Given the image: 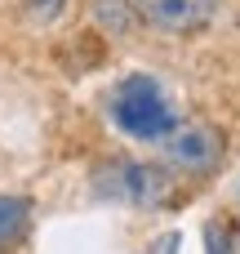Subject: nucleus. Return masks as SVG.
I'll return each mask as SVG.
<instances>
[{
	"mask_svg": "<svg viewBox=\"0 0 240 254\" xmlns=\"http://www.w3.org/2000/svg\"><path fill=\"white\" fill-rule=\"evenodd\" d=\"M31 219H36V205H31V196L0 192V254H9L13 246H22V241H27V232H31Z\"/></svg>",
	"mask_w": 240,
	"mask_h": 254,
	"instance_id": "5",
	"label": "nucleus"
},
{
	"mask_svg": "<svg viewBox=\"0 0 240 254\" xmlns=\"http://www.w3.org/2000/svg\"><path fill=\"white\" fill-rule=\"evenodd\" d=\"M107 188H111V196H125L134 205H156L169 192V174L156 165H116L107 174Z\"/></svg>",
	"mask_w": 240,
	"mask_h": 254,
	"instance_id": "4",
	"label": "nucleus"
},
{
	"mask_svg": "<svg viewBox=\"0 0 240 254\" xmlns=\"http://www.w3.org/2000/svg\"><path fill=\"white\" fill-rule=\"evenodd\" d=\"M209 254H236V246H232V237H227L223 228H214V232H209Z\"/></svg>",
	"mask_w": 240,
	"mask_h": 254,
	"instance_id": "8",
	"label": "nucleus"
},
{
	"mask_svg": "<svg viewBox=\"0 0 240 254\" xmlns=\"http://www.w3.org/2000/svg\"><path fill=\"white\" fill-rule=\"evenodd\" d=\"M94 18H98L102 27H111V31H129V27L138 22V4L129 9L125 0H94Z\"/></svg>",
	"mask_w": 240,
	"mask_h": 254,
	"instance_id": "6",
	"label": "nucleus"
},
{
	"mask_svg": "<svg viewBox=\"0 0 240 254\" xmlns=\"http://www.w3.org/2000/svg\"><path fill=\"white\" fill-rule=\"evenodd\" d=\"M67 4H71V0H22V13H27L31 22H53Z\"/></svg>",
	"mask_w": 240,
	"mask_h": 254,
	"instance_id": "7",
	"label": "nucleus"
},
{
	"mask_svg": "<svg viewBox=\"0 0 240 254\" xmlns=\"http://www.w3.org/2000/svg\"><path fill=\"white\" fill-rule=\"evenodd\" d=\"M160 147H165V161L187 170V174H205L223 161V134L205 121H178L160 138Z\"/></svg>",
	"mask_w": 240,
	"mask_h": 254,
	"instance_id": "2",
	"label": "nucleus"
},
{
	"mask_svg": "<svg viewBox=\"0 0 240 254\" xmlns=\"http://www.w3.org/2000/svg\"><path fill=\"white\" fill-rule=\"evenodd\" d=\"M134 4H138L143 22H151L156 31H169V36L200 31L218 13V0H134Z\"/></svg>",
	"mask_w": 240,
	"mask_h": 254,
	"instance_id": "3",
	"label": "nucleus"
},
{
	"mask_svg": "<svg viewBox=\"0 0 240 254\" xmlns=\"http://www.w3.org/2000/svg\"><path fill=\"white\" fill-rule=\"evenodd\" d=\"M111 125L129 138H143V143H160L174 125H178V112L165 94L160 80L151 76H129L116 85L111 94Z\"/></svg>",
	"mask_w": 240,
	"mask_h": 254,
	"instance_id": "1",
	"label": "nucleus"
}]
</instances>
